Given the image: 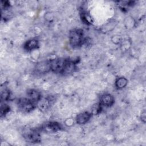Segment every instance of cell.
<instances>
[{"label": "cell", "instance_id": "cell-1", "mask_svg": "<svg viewBox=\"0 0 146 146\" xmlns=\"http://www.w3.org/2000/svg\"><path fill=\"white\" fill-rule=\"evenodd\" d=\"M68 40L70 46L73 48H79L86 42L84 31L82 29H74L68 35Z\"/></svg>", "mask_w": 146, "mask_h": 146}, {"label": "cell", "instance_id": "cell-2", "mask_svg": "<svg viewBox=\"0 0 146 146\" xmlns=\"http://www.w3.org/2000/svg\"><path fill=\"white\" fill-rule=\"evenodd\" d=\"M40 130L38 128H27L23 132V137L27 142L31 143H39L40 139Z\"/></svg>", "mask_w": 146, "mask_h": 146}, {"label": "cell", "instance_id": "cell-3", "mask_svg": "<svg viewBox=\"0 0 146 146\" xmlns=\"http://www.w3.org/2000/svg\"><path fill=\"white\" fill-rule=\"evenodd\" d=\"M18 108L23 113H29L34 110L37 107L36 103L31 100L28 98H21L17 100Z\"/></svg>", "mask_w": 146, "mask_h": 146}, {"label": "cell", "instance_id": "cell-4", "mask_svg": "<svg viewBox=\"0 0 146 146\" xmlns=\"http://www.w3.org/2000/svg\"><path fill=\"white\" fill-rule=\"evenodd\" d=\"M40 131L47 133H54L63 129L62 125L57 121H50L43 124L39 128Z\"/></svg>", "mask_w": 146, "mask_h": 146}, {"label": "cell", "instance_id": "cell-5", "mask_svg": "<svg viewBox=\"0 0 146 146\" xmlns=\"http://www.w3.org/2000/svg\"><path fill=\"white\" fill-rule=\"evenodd\" d=\"M78 63V59L72 60L69 58H66V60L60 75L63 76H67L75 72L77 70Z\"/></svg>", "mask_w": 146, "mask_h": 146}, {"label": "cell", "instance_id": "cell-6", "mask_svg": "<svg viewBox=\"0 0 146 146\" xmlns=\"http://www.w3.org/2000/svg\"><path fill=\"white\" fill-rule=\"evenodd\" d=\"M99 103L102 107H111L115 103L114 97L111 94L104 93L100 96Z\"/></svg>", "mask_w": 146, "mask_h": 146}, {"label": "cell", "instance_id": "cell-7", "mask_svg": "<svg viewBox=\"0 0 146 146\" xmlns=\"http://www.w3.org/2000/svg\"><path fill=\"white\" fill-rule=\"evenodd\" d=\"M54 98L52 96H47L43 98L38 102L37 107L42 111L47 110L53 104Z\"/></svg>", "mask_w": 146, "mask_h": 146}, {"label": "cell", "instance_id": "cell-8", "mask_svg": "<svg viewBox=\"0 0 146 146\" xmlns=\"http://www.w3.org/2000/svg\"><path fill=\"white\" fill-rule=\"evenodd\" d=\"M93 116L91 112L84 111L77 115L75 117V121L78 124L82 125L88 123Z\"/></svg>", "mask_w": 146, "mask_h": 146}, {"label": "cell", "instance_id": "cell-9", "mask_svg": "<svg viewBox=\"0 0 146 146\" xmlns=\"http://www.w3.org/2000/svg\"><path fill=\"white\" fill-rule=\"evenodd\" d=\"M35 70L38 74H45L51 71L50 60H44L37 63L35 67Z\"/></svg>", "mask_w": 146, "mask_h": 146}, {"label": "cell", "instance_id": "cell-10", "mask_svg": "<svg viewBox=\"0 0 146 146\" xmlns=\"http://www.w3.org/2000/svg\"><path fill=\"white\" fill-rule=\"evenodd\" d=\"M26 95L27 98L30 99L31 100L34 102V103H38V102L42 98V95L41 92L34 88H30L27 90L26 91Z\"/></svg>", "mask_w": 146, "mask_h": 146}, {"label": "cell", "instance_id": "cell-11", "mask_svg": "<svg viewBox=\"0 0 146 146\" xmlns=\"http://www.w3.org/2000/svg\"><path fill=\"white\" fill-rule=\"evenodd\" d=\"M39 41L36 39H30L27 40L23 44V49L26 52H30L39 48Z\"/></svg>", "mask_w": 146, "mask_h": 146}, {"label": "cell", "instance_id": "cell-12", "mask_svg": "<svg viewBox=\"0 0 146 146\" xmlns=\"http://www.w3.org/2000/svg\"><path fill=\"white\" fill-rule=\"evenodd\" d=\"M80 17L82 22L86 25H91L92 23V19L89 13L86 11L84 10L83 9L80 11Z\"/></svg>", "mask_w": 146, "mask_h": 146}, {"label": "cell", "instance_id": "cell-13", "mask_svg": "<svg viewBox=\"0 0 146 146\" xmlns=\"http://www.w3.org/2000/svg\"><path fill=\"white\" fill-rule=\"evenodd\" d=\"M128 84V79L125 77L117 78L115 82V87L117 90H121L125 88Z\"/></svg>", "mask_w": 146, "mask_h": 146}, {"label": "cell", "instance_id": "cell-14", "mask_svg": "<svg viewBox=\"0 0 146 146\" xmlns=\"http://www.w3.org/2000/svg\"><path fill=\"white\" fill-rule=\"evenodd\" d=\"M10 98V91L6 87H2L1 90V102L8 101Z\"/></svg>", "mask_w": 146, "mask_h": 146}, {"label": "cell", "instance_id": "cell-15", "mask_svg": "<svg viewBox=\"0 0 146 146\" xmlns=\"http://www.w3.org/2000/svg\"><path fill=\"white\" fill-rule=\"evenodd\" d=\"M10 111V106L5 102H1V117H5Z\"/></svg>", "mask_w": 146, "mask_h": 146}, {"label": "cell", "instance_id": "cell-16", "mask_svg": "<svg viewBox=\"0 0 146 146\" xmlns=\"http://www.w3.org/2000/svg\"><path fill=\"white\" fill-rule=\"evenodd\" d=\"M141 120L143 121V123H145V111H144V112L141 113Z\"/></svg>", "mask_w": 146, "mask_h": 146}]
</instances>
